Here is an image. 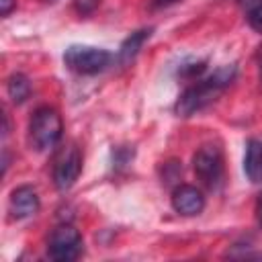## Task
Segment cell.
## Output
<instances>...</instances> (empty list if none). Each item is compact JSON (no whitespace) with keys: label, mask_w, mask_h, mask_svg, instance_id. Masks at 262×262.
Wrapping results in <instances>:
<instances>
[{"label":"cell","mask_w":262,"mask_h":262,"mask_svg":"<svg viewBox=\"0 0 262 262\" xmlns=\"http://www.w3.org/2000/svg\"><path fill=\"white\" fill-rule=\"evenodd\" d=\"M233 78H235V66L219 68L207 80H203V82L190 86L188 90H184V94L176 102V113L180 117H190V115L199 113L201 108L211 104L215 100V96L221 94V90L233 82Z\"/></svg>","instance_id":"6da1fadb"},{"label":"cell","mask_w":262,"mask_h":262,"mask_svg":"<svg viewBox=\"0 0 262 262\" xmlns=\"http://www.w3.org/2000/svg\"><path fill=\"white\" fill-rule=\"evenodd\" d=\"M61 131H63L61 117L55 108L41 106L33 113L29 123V139L37 151H47L55 147L61 137Z\"/></svg>","instance_id":"7a4b0ae2"},{"label":"cell","mask_w":262,"mask_h":262,"mask_svg":"<svg viewBox=\"0 0 262 262\" xmlns=\"http://www.w3.org/2000/svg\"><path fill=\"white\" fill-rule=\"evenodd\" d=\"M113 55L106 49L100 47H90V45H72L63 53V61L68 70L76 74H98L111 63Z\"/></svg>","instance_id":"3957f363"},{"label":"cell","mask_w":262,"mask_h":262,"mask_svg":"<svg viewBox=\"0 0 262 262\" xmlns=\"http://www.w3.org/2000/svg\"><path fill=\"white\" fill-rule=\"evenodd\" d=\"M82 235L74 225H57L51 235H49V244H47V254L49 258L57 260V262H72L82 254Z\"/></svg>","instance_id":"277c9868"},{"label":"cell","mask_w":262,"mask_h":262,"mask_svg":"<svg viewBox=\"0 0 262 262\" xmlns=\"http://www.w3.org/2000/svg\"><path fill=\"white\" fill-rule=\"evenodd\" d=\"M192 168L196 178L205 184V186H215L219 184L221 176H223V156L221 149L217 145H203L194 158H192Z\"/></svg>","instance_id":"5b68a950"},{"label":"cell","mask_w":262,"mask_h":262,"mask_svg":"<svg viewBox=\"0 0 262 262\" xmlns=\"http://www.w3.org/2000/svg\"><path fill=\"white\" fill-rule=\"evenodd\" d=\"M82 172V154L76 145H68L55 160L53 166V180L59 190H68Z\"/></svg>","instance_id":"8992f818"},{"label":"cell","mask_w":262,"mask_h":262,"mask_svg":"<svg viewBox=\"0 0 262 262\" xmlns=\"http://www.w3.org/2000/svg\"><path fill=\"white\" fill-rule=\"evenodd\" d=\"M172 207L182 215H199L205 209V196L196 186L182 184L172 192Z\"/></svg>","instance_id":"52a82bcc"},{"label":"cell","mask_w":262,"mask_h":262,"mask_svg":"<svg viewBox=\"0 0 262 262\" xmlns=\"http://www.w3.org/2000/svg\"><path fill=\"white\" fill-rule=\"evenodd\" d=\"M8 209H10L12 217L27 219V217H31L39 211V196L31 186H18L10 194Z\"/></svg>","instance_id":"ba28073f"},{"label":"cell","mask_w":262,"mask_h":262,"mask_svg":"<svg viewBox=\"0 0 262 262\" xmlns=\"http://www.w3.org/2000/svg\"><path fill=\"white\" fill-rule=\"evenodd\" d=\"M244 172L252 182H262V141L252 139L246 147Z\"/></svg>","instance_id":"9c48e42d"},{"label":"cell","mask_w":262,"mask_h":262,"mask_svg":"<svg viewBox=\"0 0 262 262\" xmlns=\"http://www.w3.org/2000/svg\"><path fill=\"white\" fill-rule=\"evenodd\" d=\"M149 35H151V29H141V31L131 33V35L123 41V45H121V49H119V61H121V63H129V61L137 55V51L141 49V45L149 39Z\"/></svg>","instance_id":"30bf717a"},{"label":"cell","mask_w":262,"mask_h":262,"mask_svg":"<svg viewBox=\"0 0 262 262\" xmlns=\"http://www.w3.org/2000/svg\"><path fill=\"white\" fill-rule=\"evenodd\" d=\"M29 92H31V84L23 74H14L8 80V94L14 102H23L29 96Z\"/></svg>","instance_id":"8fae6325"},{"label":"cell","mask_w":262,"mask_h":262,"mask_svg":"<svg viewBox=\"0 0 262 262\" xmlns=\"http://www.w3.org/2000/svg\"><path fill=\"white\" fill-rule=\"evenodd\" d=\"M248 23L254 31L262 33V2H258L250 12H248Z\"/></svg>","instance_id":"7c38bea8"},{"label":"cell","mask_w":262,"mask_h":262,"mask_svg":"<svg viewBox=\"0 0 262 262\" xmlns=\"http://www.w3.org/2000/svg\"><path fill=\"white\" fill-rule=\"evenodd\" d=\"M12 6H14V0H0V12H2V16H8L10 10H12Z\"/></svg>","instance_id":"4fadbf2b"},{"label":"cell","mask_w":262,"mask_h":262,"mask_svg":"<svg viewBox=\"0 0 262 262\" xmlns=\"http://www.w3.org/2000/svg\"><path fill=\"white\" fill-rule=\"evenodd\" d=\"M256 219H258V223L262 225V194H260L258 201H256Z\"/></svg>","instance_id":"5bb4252c"},{"label":"cell","mask_w":262,"mask_h":262,"mask_svg":"<svg viewBox=\"0 0 262 262\" xmlns=\"http://www.w3.org/2000/svg\"><path fill=\"white\" fill-rule=\"evenodd\" d=\"M174 2H178V0H154L156 6H170V4H174Z\"/></svg>","instance_id":"9a60e30c"},{"label":"cell","mask_w":262,"mask_h":262,"mask_svg":"<svg viewBox=\"0 0 262 262\" xmlns=\"http://www.w3.org/2000/svg\"><path fill=\"white\" fill-rule=\"evenodd\" d=\"M260 80H262V66H260Z\"/></svg>","instance_id":"2e32d148"}]
</instances>
